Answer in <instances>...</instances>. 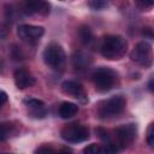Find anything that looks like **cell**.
Wrapping results in <instances>:
<instances>
[{
    "mask_svg": "<svg viewBox=\"0 0 154 154\" xmlns=\"http://www.w3.org/2000/svg\"><path fill=\"white\" fill-rule=\"evenodd\" d=\"M49 8L51 5L46 1H26L24 4V13L25 14H34V13H38V14H47L49 13Z\"/></svg>",
    "mask_w": 154,
    "mask_h": 154,
    "instance_id": "cell-11",
    "label": "cell"
},
{
    "mask_svg": "<svg viewBox=\"0 0 154 154\" xmlns=\"http://www.w3.org/2000/svg\"><path fill=\"white\" fill-rule=\"evenodd\" d=\"M78 35H79L81 41H82L84 45L90 43L91 40H93V32H91V30L89 29V26H87V25H82V26L79 28Z\"/></svg>",
    "mask_w": 154,
    "mask_h": 154,
    "instance_id": "cell-15",
    "label": "cell"
},
{
    "mask_svg": "<svg viewBox=\"0 0 154 154\" xmlns=\"http://www.w3.org/2000/svg\"><path fill=\"white\" fill-rule=\"evenodd\" d=\"M147 143L150 148H154V123L147 129Z\"/></svg>",
    "mask_w": 154,
    "mask_h": 154,
    "instance_id": "cell-18",
    "label": "cell"
},
{
    "mask_svg": "<svg viewBox=\"0 0 154 154\" xmlns=\"http://www.w3.org/2000/svg\"><path fill=\"white\" fill-rule=\"evenodd\" d=\"M130 58L132 61L137 63L138 65H141L143 67L152 66L153 60H154V53H153L150 43H148L147 41L138 42L131 51Z\"/></svg>",
    "mask_w": 154,
    "mask_h": 154,
    "instance_id": "cell-6",
    "label": "cell"
},
{
    "mask_svg": "<svg viewBox=\"0 0 154 154\" xmlns=\"http://www.w3.org/2000/svg\"><path fill=\"white\" fill-rule=\"evenodd\" d=\"M24 103L30 108V113L36 118H43L46 116L45 111V102L35 99V97H28L24 100Z\"/></svg>",
    "mask_w": 154,
    "mask_h": 154,
    "instance_id": "cell-12",
    "label": "cell"
},
{
    "mask_svg": "<svg viewBox=\"0 0 154 154\" xmlns=\"http://www.w3.org/2000/svg\"><path fill=\"white\" fill-rule=\"evenodd\" d=\"M100 51L102 57L108 60L120 59L128 51V41L120 35H107L101 42Z\"/></svg>",
    "mask_w": 154,
    "mask_h": 154,
    "instance_id": "cell-1",
    "label": "cell"
},
{
    "mask_svg": "<svg viewBox=\"0 0 154 154\" xmlns=\"http://www.w3.org/2000/svg\"><path fill=\"white\" fill-rule=\"evenodd\" d=\"M17 34L19 38L24 41H30V40H36L40 38L45 34L43 26L40 25H31V24H20L17 28Z\"/></svg>",
    "mask_w": 154,
    "mask_h": 154,
    "instance_id": "cell-9",
    "label": "cell"
},
{
    "mask_svg": "<svg viewBox=\"0 0 154 154\" xmlns=\"http://www.w3.org/2000/svg\"><path fill=\"white\" fill-rule=\"evenodd\" d=\"M58 154H72V150L69 147H63V148L58 149Z\"/></svg>",
    "mask_w": 154,
    "mask_h": 154,
    "instance_id": "cell-23",
    "label": "cell"
},
{
    "mask_svg": "<svg viewBox=\"0 0 154 154\" xmlns=\"http://www.w3.org/2000/svg\"><path fill=\"white\" fill-rule=\"evenodd\" d=\"M42 58L45 64L55 71H63L66 65V54L63 47L55 42L46 46L42 53Z\"/></svg>",
    "mask_w": 154,
    "mask_h": 154,
    "instance_id": "cell-3",
    "label": "cell"
},
{
    "mask_svg": "<svg viewBox=\"0 0 154 154\" xmlns=\"http://www.w3.org/2000/svg\"><path fill=\"white\" fill-rule=\"evenodd\" d=\"M83 154H102V147L96 143H91L83 149Z\"/></svg>",
    "mask_w": 154,
    "mask_h": 154,
    "instance_id": "cell-16",
    "label": "cell"
},
{
    "mask_svg": "<svg viewBox=\"0 0 154 154\" xmlns=\"http://www.w3.org/2000/svg\"><path fill=\"white\" fill-rule=\"evenodd\" d=\"M96 134H97V136H99L105 143L111 142V136H109V134H108L107 130H105V129H102V128H97V129H96Z\"/></svg>",
    "mask_w": 154,
    "mask_h": 154,
    "instance_id": "cell-20",
    "label": "cell"
},
{
    "mask_svg": "<svg viewBox=\"0 0 154 154\" xmlns=\"http://www.w3.org/2000/svg\"><path fill=\"white\" fill-rule=\"evenodd\" d=\"M147 87H148V89L152 91V93H154V75L149 78V81H148V84H147Z\"/></svg>",
    "mask_w": 154,
    "mask_h": 154,
    "instance_id": "cell-24",
    "label": "cell"
},
{
    "mask_svg": "<svg viewBox=\"0 0 154 154\" xmlns=\"http://www.w3.org/2000/svg\"><path fill=\"white\" fill-rule=\"evenodd\" d=\"M12 57L14 58V59H23V55H22V53H20V51H19V48H17V47H13L12 48Z\"/></svg>",
    "mask_w": 154,
    "mask_h": 154,
    "instance_id": "cell-22",
    "label": "cell"
},
{
    "mask_svg": "<svg viewBox=\"0 0 154 154\" xmlns=\"http://www.w3.org/2000/svg\"><path fill=\"white\" fill-rule=\"evenodd\" d=\"M13 79H14V84L18 89L29 88V87L34 85V83H35V78L32 77V75L23 67H19V69L14 70Z\"/></svg>",
    "mask_w": 154,
    "mask_h": 154,
    "instance_id": "cell-10",
    "label": "cell"
},
{
    "mask_svg": "<svg viewBox=\"0 0 154 154\" xmlns=\"http://www.w3.org/2000/svg\"><path fill=\"white\" fill-rule=\"evenodd\" d=\"M125 105H126V100L123 95H114L100 103L97 108V116L101 119L117 117L124 111Z\"/></svg>",
    "mask_w": 154,
    "mask_h": 154,
    "instance_id": "cell-4",
    "label": "cell"
},
{
    "mask_svg": "<svg viewBox=\"0 0 154 154\" xmlns=\"http://www.w3.org/2000/svg\"><path fill=\"white\" fill-rule=\"evenodd\" d=\"M136 134H137V126H136V124L130 123V124L120 125V126L116 128V130H114L116 143L118 144V147L120 149L122 148H125V147L130 146L134 142V140L136 137Z\"/></svg>",
    "mask_w": 154,
    "mask_h": 154,
    "instance_id": "cell-7",
    "label": "cell"
},
{
    "mask_svg": "<svg viewBox=\"0 0 154 154\" xmlns=\"http://www.w3.org/2000/svg\"><path fill=\"white\" fill-rule=\"evenodd\" d=\"M60 136L69 143H79L89 138V129L83 124L71 123L60 130Z\"/></svg>",
    "mask_w": 154,
    "mask_h": 154,
    "instance_id": "cell-5",
    "label": "cell"
},
{
    "mask_svg": "<svg viewBox=\"0 0 154 154\" xmlns=\"http://www.w3.org/2000/svg\"><path fill=\"white\" fill-rule=\"evenodd\" d=\"M91 79H93V83L97 91L106 93V91H109L111 89H113L118 84L119 77L114 70H112L109 67L101 66V67H97L93 72Z\"/></svg>",
    "mask_w": 154,
    "mask_h": 154,
    "instance_id": "cell-2",
    "label": "cell"
},
{
    "mask_svg": "<svg viewBox=\"0 0 154 154\" xmlns=\"http://www.w3.org/2000/svg\"><path fill=\"white\" fill-rule=\"evenodd\" d=\"M78 109H79V108H78V106H77L76 103L70 102V101H65V102H63V103L59 106L58 113H59L60 118H63V119H69V118H72L73 116H76L77 112H78Z\"/></svg>",
    "mask_w": 154,
    "mask_h": 154,
    "instance_id": "cell-13",
    "label": "cell"
},
{
    "mask_svg": "<svg viewBox=\"0 0 154 154\" xmlns=\"http://www.w3.org/2000/svg\"><path fill=\"white\" fill-rule=\"evenodd\" d=\"M6 101H7V94L2 90V91H1V105H5Z\"/></svg>",
    "mask_w": 154,
    "mask_h": 154,
    "instance_id": "cell-25",
    "label": "cell"
},
{
    "mask_svg": "<svg viewBox=\"0 0 154 154\" xmlns=\"http://www.w3.org/2000/svg\"><path fill=\"white\" fill-rule=\"evenodd\" d=\"M107 6V2L106 1H102V0H91L89 1V7L95 10V11H99V10H102Z\"/></svg>",
    "mask_w": 154,
    "mask_h": 154,
    "instance_id": "cell-19",
    "label": "cell"
},
{
    "mask_svg": "<svg viewBox=\"0 0 154 154\" xmlns=\"http://www.w3.org/2000/svg\"><path fill=\"white\" fill-rule=\"evenodd\" d=\"M137 4V6H140V7H142V8H148V7H152V6H154V1L153 0H141V1H137L136 2Z\"/></svg>",
    "mask_w": 154,
    "mask_h": 154,
    "instance_id": "cell-21",
    "label": "cell"
},
{
    "mask_svg": "<svg viewBox=\"0 0 154 154\" xmlns=\"http://www.w3.org/2000/svg\"><path fill=\"white\" fill-rule=\"evenodd\" d=\"M4 154H7V153H4Z\"/></svg>",
    "mask_w": 154,
    "mask_h": 154,
    "instance_id": "cell-26",
    "label": "cell"
},
{
    "mask_svg": "<svg viewBox=\"0 0 154 154\" xmlns=\"http://www.w3.org/2000/svg\"><path fill=\"white\" fill-rule=\"evenodd\" d=\"M61 90L65 94H69V95L73 96L75 99H77L78 101H81L83 103H85L88 101L87 93H85L83 85L77 81H72V79L64 81L61 83Z\"/></svg>",
    "mask_w": 154,
    "mask_h": 154,
    "instance_id": "cell-8",
    "label": "cell"
},
{
    "mask_svg": "<svg viewBox=\"0 0 154 154\" xmlns=\"http://www.w3.org/2000/svg\"><path fill=\"white\" fill-rule=\"evenodd\" d=\"M73 66L76 69H87L90 64V59L88 55H85L82 52H78L73 55Z\"/></svg>",
    "mask_w": 154,
    "mask_h": 154,
    "instance_id": "cell-14",
    "label": "cell"
},
{
    "mask_svg": "<svg viewBox=\"0 0 154 154\" xmlns=\"http://www.w3.org/2000/svg\"><path fill=\"white\" fill-rule=\"evenodd\" d=\"M34 154H58V150L51 146H41L34 152Z\"/></svg>",
    "mask_w": 154,
    "mask_h": 154,
    "instance_id": "cell-17",
    "label": "cell"
}]
</instances>
